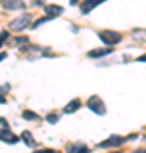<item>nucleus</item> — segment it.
Listing matches in <instances>:
<instances>
[{
  "mask_svg": "<svg viewBox=\"0 0 146 153\" xmlns=\"http://www.w3.org/2000/svg\"><path fill=\"white\" fill-rule=\"evenodd\" d=\"M4 7L7 10H24L26 4H24V0H7L4 4Z\"/></svg>",
  "mask_w": 146,
  "mask_h": 153,
  "instance_id": "obj_7",
  "label": "nucleus"
},
{
  "mask_svg": "<svg viewBox=\"0 0 146 153\" xmlns=\"http://www.w3.org/2000/svg\"><path fill=\"white\" fill-rule=\"evenodd\" d=\"M78 109H80V99H73V100L68 102V105L63 107V112H65V114H73V112L78 111Z\"/></svg>",
  "mask_w": 146,
  "mask_h": 153,
  "instance_id": "obj_10",
  "label": "nucleus"
},
{
  "mask_svg": "<svg viewBox=\"0 0 146 153\" xmlns=\"http://www.w3.org/2000/svg\"><path fill=\"white\" fill-rule=\"evenodd\" d=\"M99 38L102 39L107 46H114V44L121 43L122 36H121L119 33H116V31H109L107 29V31H100V33H99Z\"/></svg>",
  "mask_w": 146,
  "mask_h": 153,
  "instance_id": "obj_3",
  "label": "nucleus"
},
{
  "mask_svg": "<svg viewBox=\"0 0 146 153\" xmlns=\"http://www.w3.org/2000/svg\"><path fill=\"white\" fill-rule=\"evenodd\" d=\"M0 140H4L5 143H12V145L19 141V138H17L16 134H14V133L9 129V128H4V129H0Z\"/></svg>",
  "mask_w": 146,
  "mask_h": 153,
  "instance_id": "obj_6",
  "label": "nucleus"
},
{
  "mask_svg": "<svg viewBox=\"0 0 146 153\" xmlns=\"http://www.w3.org/2000/svg\"><path fill=\"white\" fill-rule=\"evenodd\" d=\"M31 21H33V16L31 14H22V16L16 17L14 21L9 22V29L10 31H16V33H21V31H24L26 27L31 26Z\"/></svg>",
  "mask_w": 146,
  "mask_h": 153,
  "instance_id": "obj_1",
  "label": "nucleus"
},
{
  "mask_svg": "<svg viewBox=\"0 0 146 153\" xmlns=\"http://www.w3.org/2000/svg\"><path fill=\"white\" fill-rule=\"evenodd\" d=\"M21 138H22V141L26 143L27 146H31V148H34L36 145H38V143H36V140L33 138V133H31V131H22Z\"/></svg>",
  "mask_w": 146,
  "mask_h": 153,
  "instance_id": "obj_11",
  "label": "nucleus"
},
{
  "mask_svg": "<svg viewBox=\"0 0 146 153\" xmlns=\"http://www.w3.org/2000/svg\"><path fill=\"white\" fill-rule=\"evenodd\" d=\"M34 153H56V152L49 150V148H43V150H38V152H34Z\"/></svg>",
  "mask_w": 146,
  "mask_h": 153,
  "instance_id": "obj_19",
  "label": "nucleus"
},
{
  "mask_svg": "<svg viewBox=\"0 0 146 153\" xmlns=\"http://www.w3.org/2000/svg\"><path fill=\"white\" fill-rule=\"evenodd\" d=\"M0 124L4 126V128H9V123H7V121L4 119V117H0Z\"/></svg>",
  "mask_w": 146,
  "mask_h": 153,
  "instance_id": "obj_21",
  "label": "nucleus"
},
{
  "mask_svg": "<svg viewBox=\"0 0 146 153\" xmlns=\"http://www.w3.org/2000/svg\"><path fill=\"white\" fill-rule=\"evenodd\" d=\"M33 4L38 5V7H41V5H44V0H33Z\"/></svg>",
  "mask_w": 146,
  "mask_h": 153,
  "instance_id": "obj_20",
  "label": "nucleus"
},
{
  "mask_svg": "<svg viewBox=\"0 0 146 153\" xmlns=\"http://www.w3.org/2000/svg\"><path fill=\"white\" fill-rule=\"evenodd\" d=\"M5 102H7L5 95H0V104H5Z\"/></svg>",
  "mask_w": 146,
  "mask_h": 153,
  "instance_id": "obj_23",
  "label": "nucleus"
},
{
  "mask_svg": "<svg viewBox=\"0 0 146 153\" xmlns=\"http://www.w3.org/2000/svg\"><path fill=\"white\" fill-rule=\"evenodd\" d=\"M87 107L90 111H93L95 114L99 116H104L105 114V105H104V100L99 95H92V97L87 100Z\"/></svg>",
  "mask_w": 146,
  "mask_h": 153,
  "instance_id": "obj_2",
  "label": "nucleus"
},
{
  "mask_svg": "<svg viewBox=\"0 0 146 153\" xmlns=\"http://www.w3.org/2000/svg\"><path fill=\"white\" fill-rule=\"evenodd\" d=\"M7 90H10V85H9V83H5V85H0V94L7 92Z\"/></svg>",
  "mask_w": 146,
  "mask_h": 153,
  "instance_id": "obj_18",
  "label": "nucleus"
},
{
  "mask_svg": "<svg viewBox=\"0 0 146 153\" xmlns=\"http://www.w3.org/2000/svg\"><path fill=\"white\" fill-rule=\"evenodd\" d=\"M138 61H145L146 63V53L145 55H141V56H138Z\"/></svg>",
  "mask_w": 146,
  "mask_h": 153,
  "instance_id": "obj_22",
  "label": "nucleus"
},
{
  "mask_svg": "<svg viewBox=\"0 0 146 153\" xmlns=\"http://www.w3.org/2000/svg\"><path fill=\"white\" fill-rule=\"evenodd\" d=\"M7 39H9V33H7V31H2V33H0V48L4 46V43H5Z\"/></svg>",
  "mask_w": 146,
  "mask_h": 153,
  "instance_id": "obj_15",
  "label": "nucleus"
},
{
  "mask_svg": "<svg viewBox=\"0 0 146 153\" xmlns=\"http://www.w3.org/2000/svg\"><path fill=\"white\" fill-rule=\"evenodd\" d=\"M46 16L49 17V19H54V17H58L63 14V7L60 5H54V4H51V5H46Z\"/></svg>",
  "mask_w": 146,
  "mask_h": 153,
  "instance_id": "obj_8",
  "label": "nucleus"
},
{
  "mask_svg": "<svg viewBox=\"0 0 146 153\" xmlns=\"http://www.w3.org/2000/svg\"><path fill=\"white\" fill-rule=\"evenodd\" d=\"M5 56H7V55H5V53H0V61L4 60V58H5Z\"/></svg>",
  "mask_w": 146,
  "mask_h": 153,
  "instance_id": "obj_24",
  "label": "nucleus"
},
{
  "mask_svg": "<svg viewBox=\"0 0 146 153\" xmlns=\"http://www.w3.org/2000/svg\"><path fill=\"white\" fill-rule=\"evenodd\" d=\"M46 121H48V123H51V124H56V123L60 121V117H58V114H53V112H51V114L46 116Z\"/></svg>",
  "mask_w": 146,
  "mask_h": 153,
  "instance_id": "obj_13",
  "label": "nucleus"
},
{
  "mask_svg": "<svg viewBox=\"0 0 146 153\" xmlns=\"http://www.w3.org/2000/svg\"><path fill=\"white\" fill-rule=\"evenodd\" d=\"M48 21H49V17H48V16H46V17H41V19H38V21L34 22V24H31V27L36 29L38 26H41V24H44V22H48Z\"/></svg>",
  "mask_w": 146,
  "mask_h": 153,
  "instance_id": "obj_14",
  "label": "nucleus"
},
{
  "mask_svg": "<svg viewBox=\"0 0 146 153\" xmlns=\"http://www.w3.org/2000/svg\"><path fill=\"white\" fill-rule=\"evenodd\" d=\"M88 152H90V150H88L85 145H78V148H76L73 153H88Z\"/></svg>",
  "mask_w": 146,
  "mask_h": 153,
  "instance_id": "obj_16",
  "label": "nucleus"
},
{
  "mask_svg": "<svg viewBox=\"0 0 146 153\" xmlns=\"http://www.w3.org/2000/svg\"><path fill=\"white\" fill-rule=\"evenodd\" d=\"M27 41H29V39H27L26 36H22V38H16V39H14V43H16V44H21V43H27Z\"/></svg>",
  "mask_w": 146,
  "mask_h": 153,
  "instance_id": "obj_17",
  "label": "nucleus"
},
{
  "mask_svg": "<svg viewBox=\"0 0 146 153\" xmlns=\"http://www.w3.org/2000/svg\"><path fill=\"white\" fill-rule=\"evenodd\" d=\"M102 2H105V0H85V2H82V5H80L82 14H88V12L93 10L97 5H100Z\"/></svg>",
  "mask_w": 146,
  "mask_h": 153,
  "instance_id": "obj_5",
  "label": "nucleus"
},
{
  "mask_svg": "<svg viewBox=\"0 0 146 153\" xmlns=\"http://www.w3.org/2000/svg\"><path fill=\"white\" fill-rule=\"evenodd\" d=\"M124 143V138L117 136V134H112L110 138H107V140H104L99 146L100 148H114V146H121Z\"/></svg>",
  "mask_w": 146,
  "mask_h": 153,
  "instance_id": "obj_4",
  "label": "nucleus"
},
{
  "mask_svg": "<svg viewBox=\"0 0 146 153\" xmlns=\"http://www.w3.org/2000/svg\"><path fill=\"white\" fill-rule=\"evenodd\" d=\"M22 117H24L26 121H38V119H39L38 112H34V111H29V109L22 111Z\"/></svg>",
  "mask_w": 146,
  "mask_h": 153,
  "instance_id": "obj_12",
  "label": "nucleus"
},
{
  "mask_svg": "<svg viewBox=\"0 0 146 153\" xmlns=\"http://www.w3.org/2000/svg\"><path fill=\"white\" fill-rule=\"evenodd\" d=\"M110 153H121V152H110Z\"/></svg>",
  "mask_w": 146,
  "mask_h": 153,
  "instance_id": "obj_27",
  "label": "nucleus"
},
{
  "mask_svg": "<svg viewBox=\"0 0 146 153\" xmlns=\"http://www.w3.org/2000/svg\"><path fill=\"white\" fill-rule=\"evenodd\" d=\"M70 4L71 5H75V4H78V0H70Z\"/></svg>",
  "mask_w": 146,
  "mask_h": 153,
  "instance_id": "obj_26",
  "label": "nucleus"
},
{
  "mask_svg": "<svg viewBox=\"0 0 146 153\" xmlns=\"http://www.w3.org/2000/svg\"><path fill=\"white\" fill-rule=\"evenodd\" d=\"M133 153H146V152H145V150H134Z\"/></svg>",
  "mask_w": 146,
  "mask_h": 153,
  "instance_id": "obj_25",
  "label": "nucleus"
},
{
  "mask_svg": "<svg viewBox=\"0 0 146 153\" xmlns=\"http://www.w3.org/2000/svg\"><path fill=\"white\" fill-rule=\"evenodd\" d=\"M112 53V49L110 48H100V49H93V51H88L87 56L88 58H102V56H107Z\"/></svg>",
  "mask_w": 146,
  "mask_h": 153,
  "instance_id": "obj_9",
  "label": "nucleus"
}]
</instances>
